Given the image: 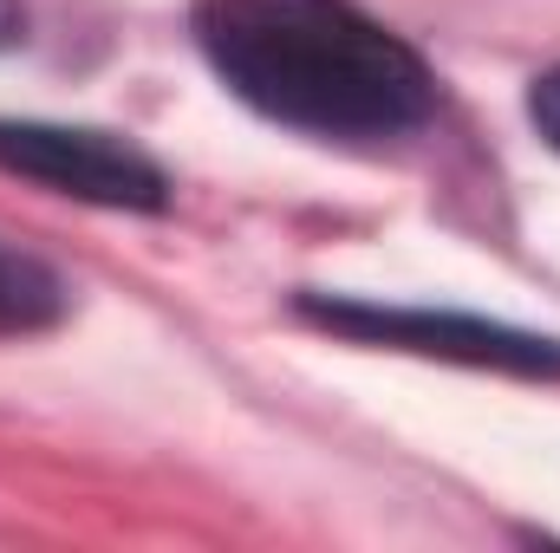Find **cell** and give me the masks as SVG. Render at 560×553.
<instances>
[{
  "mask_svg": "<svg viewBox=\"0 0 560 553\" xmlns=\"http://www.w3.org/2000/svg\"><path fill=\"white\" fill-rule=\"evenodd\" d=\"M72 313V286L52 261L0 235V339H33L52 332Z\"/></svg>",
  "mask_w": 560,
  "mask_h": 553,
  "instance_id": "277c9868",
  "label": "cell"
},
{
  "mask_svg": "<svg viewBox=\"0 0 560 553\" xmlns=\"http://www.w3.org/2000/svg\"><path fill=\"white\" fill-rule=\"evenodd\" d=\"M209 72L280 131L326 143L405 138L436 111V72L359 0H196Z\"/></svg>",
  "mask_w": 560,
  "mask_h": 553,
  "instance_id": "6da1fadb",
  "label": "cell"
},
{
  "mask_svg": "<svg viewBox=\"0 0 560 553\" xmlns=\"http://www.w3.org/2000/svg\"><path fill=\"white\" fill-rule=\"evenodd\" d=\"M293 313L306 326H319V332L352 339V345H378V352H411V358H443V365H469V372L560 385V339L555 332L509 326V319L436 313V306H378V299H346V293H293Z\"/></svg>",
  "mask_w": 560,
  "mask_h": 553,
  "instance_id": "7a4b0ae2",
  "label": "cell"
},
{
  "mask_svg": "<svg viewBox=\"0 0 560 553\" xmlns=\"http://www.w3.org/2000/svg\"><path fill=\"white\" fill-rule=\"evenodd\" d=\"M0 169L20 183H39L52 196L92 202V209H131L163 215L170 176L156 156H143L131 138L92 131V125H46V118H0Z\"/></svg>",
  "mask_w": 560,
  "mask_h": 553,
  "instance_id": "3957f363",
  "label": "cell"
},
{
  "mask_svg": "<svg viewBox=\"0 0 560 553\" xmlns=\"http://www.w3.org/2000/svg\"><path fill=\"white\" fill-rule=\"evenodd\" d=\"M26 39V7L20 0H0V52H13Z\"/></svg>",
  "mask_w": 560,
  "mask_h": 553,
  "instance_id": "8992f818",
  "label": "cell"
},
{
  "mask_svg": "<svg viewBox=\"0 0 560 553\" xmlns=\"http://www.w3.org/2000/svg\"><path fill=\"white\" fill-rule=\"evenodd\" d=\"M528 125L541 131L548 150H560V66H548V72L528 85Z\"/></svg>",
  "mask_w": 560,
  "mask_h": 553,
  "instance_id": "5b68a950",
  "label": "cell"
}]
</instances>
